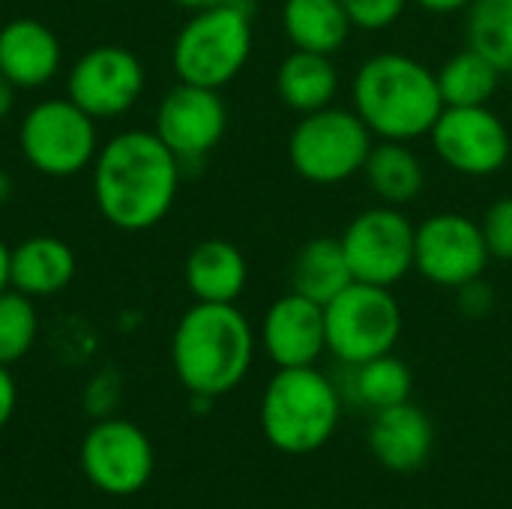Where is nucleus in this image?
<instances>
[{"label": "nucleus", "instance_id": "nucleus-1", "mask_svg": "<svg viewBox=\"0 0 512 509\" xmlns=\"http://www.w3.org/2000/svg\"><path fill=\"white\" fill-rule=\"evenodd\" d=\"M90 168L99 216L126 234L156 228L171 213L183 177V162L153 129H123L111 135Z\"/></svg>", "mask_w": 512, "mask_h": 509}, {"label": "nucleus", "instance_id": "nucleus-2", "mask_svg": "<svg viewBox=\"0 0 512 509\" xmlns=\"http://www.w3.org/2000/svg\"><path fill=\"white\" fill-rule=\"evenodd\" d=\"M351 108L375 141L414 144L429 138L447 105L432 66L405 51H378L351 78Z\"/></svg>", "mask_w": 512, "mask_h": 509}, {"label": "nucleus", "instance_id": "nucleus-3", "mask_svg": "<svg viewBox=\"0 0 512 509\" xmlns=\"http://www.w3.org/2000/svg\"><path fill=\"white\" fill-rule=\"evenodd\" d=\"M258 333L237 303H192L171 336V366L189 396L219 399L252 369Z\"/></svg>", "mask_w": 512, "mask_h": 509}, {"label": "nucleus", "instance_id": "nucleus-4", "mask_svg": "<svg viewBox=\"0 0 512 509\" xmlns=\"http://www.w3.org/2000/svg\"><path fill=\"white\" fill-rule=\"evenodd\" d=\"M342 405L339 384L318 366L276 369L264 387L258 423L273 450L285 456H312L333 438Z\"/></svg>", "mask_w": 512, "mask_h": 509}, {"label": "nucleus", "instance_id": "nucleus-5", "mask_svg": "<svg viewBox=\"0 0 512 509\" xmlns=\"http://www.w3.org/2000/svg\"><path fill=\"white\" fill-rule=\"evenodd\" d=\"M252 48V0H228L222 6L189 12L171 45V69L177 81L222 90L249 66Z\"/></svg>", "mask_w": 512, "mask_h": 509}, {"label": "nucleus", "instance_id": "nucleus-6", "mask_svg": "<svg viewBox=\"0 0 512 509\" xmlns=\"http://www.w3.org/2000/svg\"><path fill=\"white\" fill-rule=\"evenodd\" d=\"M375 135L354 108L330 105L303 114L288 135V162L312 186H339L363 174Z\"/></svg>", "mask_w": 512, "mask_h": 509}, {"label": "nucleus", "instance_id": "nucleus-7", "mask_svg": "<svg viewBox=\"0 0 512 509\" xmlns=\"http://www.w3.org/2000/svg\"><path fill=\"white\" fill-rule=\"evenodd\" d=\"M99 147L96 120L69 96L30 105L18 123V150L42 177L66 180L87 171Z\"/></svg>", "mask_w": 512, "mask_h": 509}, {"label": "nucleus", "instance_id": "nucleus-8", "mask_svg": "<svg viewBox=\"0 0 512 509\" xmlns=\"http://www.w3.org/2000/svg\"><path fill=\"white\" fill-rule=\"evenodd\" d=\"M327 354L342 366H360L399 345L405 315L393 288L351 282L324 306Z\"/></svg>", "mask_w": 512, "mask_h": 509}, {"label": "nucleus", "instance_id": "nucleus-9", "mask_svg": "<svg viewBox=\"0 0 512 509\" xmlns=\"http://www.w3.org/2000/svg\"><path fill=\"white\" fill-rule=\"evenodd\" d=\"M414 234L417 225L405 207L372 204L360 210L339 234L354 282L396 288L414 273Z\"/></svg>", "mask_w": 512, "mask_h": 509}, {"label": "nucleus", "instance_id": "nucleus-10", "mask_svg": "<svg viewBox=\"0 0 512 509\" xmlns=\"http://www.w3.org/2000/svg\"><path fill=\"white\" fill-rule=\"evenodd\" d=\"M429 144L441 165L471 180L501 174L512 156L510 126L492 105H447L429 132Z\"/></svg>", "mask_w": 512, "mask_h": 509}, {"label": "nucleus", "instance_id": "nucleus-11", "mask_svg": "<svg viewBox=\"0 0 512 509\" xmlns=\"http://www.w3.org/2000/svg\"><path fill=\"white\" fill-rule=\"evenodd\" d=\"M489 246L477 219L441 210L426 216L414 234V270L435 288L456 291L489 270Z\"/></svg>", "mask_w": 512, "mask_h": 509}, {"label": "nucleus", "instance_id": "nucleus-12", "mask_svg": "<svg viewBox=\"0 0 512 509\" xmlns=\"http://www.w3.org/2000/svg\"><path fill=\"white\" fill-rule=\"evenodd\" d=\"M147 87L141 57L117 42L87 48L66 75V96L96 123L129 114Z\"/></svg>", "mask_w": 512, "mask_h": 509}, {"label": "nucleus", "instance_id": "nucleus-13", "mask_svg": "<svg viewBox=\"0 0 512 509\" xmlns=\"http://www.w3.org/2000/svg\"><path fill=\"white\" fill-rule=\"evenodd\" d=\"M81 471L105 495H138L156 468L150 438L129 420L99 417L81 441Z\"/></svg>", "mask_w": 512, "mask_h": 509}, {"label": "nucleus", "instance_id": "nucleus-14", "mask_svg": "<svg viewBox=\"0 0 512 509\" xmlns=\"http://www.w3.org/2000/svg\"><path fill=\"white\" fill-rule=\"evenodd\" d=\"M153 132L183 165L204 162L228 132L222 90L177 81L156 105Z\"/></svg>", "mask_w": 512, "mask_h": 509}, {"label": "nucleus", "instance_id": "nucleus-15", "mask_svg": "<svg viewBox=\"0 0 512 509\" xmlns=\"http://www.w3.org/2000/svg\"><path fill=\"white\" fill-rule=\"evenodd\" d=\"M258 345L276 369L318 366L327 354L324 306L297 291L276 297L261 318Z\"/></svg>", "mask_w": 512, "mask_h": 509}, {"label": "nucleus", "instance_id": "nucleus-16", "mask_svg": "<svg viewBox=\"0 0 512 509\" xmlns=\"http://www.w3.org/2000/svg\"><path fill=\"white\" fill-rule=\"evenodd\" d=\"M63 69V45L39 18H12L0 27V75L18 90H39Z\"/></svg>", "mask_w": 512, "mask_h": 509}, {"label": "nucleus", "instance_id": "nucleus-17", "mask_svg": "<svg viewBox=\"0 0 512 509\" xmlns=\"http://www.w3.org/2000/svg\"><path fill=\"white\" fill-rule=\"evenodd\" d=\"M435 447V429L423 408L402 402L375 411L369 423V453L390 474H417Z\"/></svg>", "mask_w": 512, "mask_h": 509}, {"label": "nucleus", "instance_id": "nucleus-18", "mask_svg": "<svg viewBox=\"0 0 512 509\" xmlns=\"http://www.w3.org/2000/svg\"><path fill=\"white\" fill-rule=\"evenodd\" d=\"M78 273L75 249L54 234H33L9 249V288L30 300L57 297Z\"/></svg>", "mask_w": 512, "mask_h": 509}, {"label": "nucleus", "instance_id": "nucleus-19", "mask_svg": "<svg viewBox=\"0 0 512 509\" xmlns=\"http://www.w3.org/2000/svg\"><path fill=\"white\" fill-rule=\"evenodd\" d=\"M183 282L195 303H237L249 285V261L237 243L210 237L189 249Z\"/></svg>", "mask_w": 512, "mask_h": 509}, {"label": "nucleus", "instance_id": "nucleus-20", "mask_svg": "<svg viewBox=\"0 0 512 509\" xmlns=\"http://www.w3.org/2000/svg\"><path fill=\"white\" fill-rule=\"evenodd\" d=\"M273 81H276V96L282 99V105L300 117L336 105V96L342 90L336 60L327 54L300 51V48L282 57Z\"/></svg>", "mask_w": 512, "mask_h": 509}, {"label": "nucleus", "instance_id": "nucleus-21", "mask_svg": "<svg viewBox=\"0 0 512 509\" xmlns=\"http://www.w3.org/2000/svg\"><path fill=\"white\" fill-rule=\"evenodd\" d=\"M282 33L291 48L336 57L354 33V24L339 0H282Z\"/></svg>", "mask_w": 512, "mask_h": 509}, {"label": "nucleus", "instance_id": "nucleus-22", "mask_svg": "<svg viewBox=\"0 0 512 509\" xmlns=\"http://www.w3.org/2000/svg\"><path fill=\"white\" fill-rule=\"evenodd\" d=\"M378 204L408 207L426 189V165L408 141H375L360 174Z\"/></svg>", "mask_w": 512, "mask_h": 509}, {"label": "nucleus", "instance_id": "nucleus-23", "mask_svg": "<svg viewBox=\"0 0 512 509\" xmlns=\"http://www.w3.org/2000/svg\"><path fill=\"white\" fill-rule=\"evenodd\" d=\"M288 282H291V291L327 306L336 294H342L354 282L342 240L327 237V234L306 240L288 267Z\"/></svg>", "mask_w": 512, "mask_h": 509}, {"label": "nucleus", "instance_id": "nucleus-24", "mask_svg": "<svg viewBox=\"0 0 512 509\" xmlns=\"http://www.w3.org/2000/svg\"><path fill=\"white\" fill-rule=\"evenodd\" d=\"M345 369H348V384L339 387L342 399H351L354 405H363L369 411H384V408L411 402L414 372L393 351L375 360H366L360 366H345Z\"/></svg>", "mask_w": 512, "mask_h": 509}, {"label": "nucleus", "instance_id": "nucleus-25", "mask_svg": "<svg viewBox=\"0 0 512 509\" xmlns=\"http://www.w3.org/2000/svg\"><path fill=\"white\" fill-rule=\"evenodd\" d=\"M435 75H438V87H441L444 105H453V108H462V105H492V99L501 90V78H504V72L489 57L474 51L471 45H465L456 54H450L435 69Z\"/></svg>", "mask_w": 512, "mask_h": 509}, {"label": "nucleus", "instance_id": "nucleus-26", "mask_svg": "<svg viewBox=\"0 0 512 509\" xmlns=\"http://www.w3.org/2000/svg\"><path fill=\"white\" fill-rule=\"evenodd\" d=\"M465 36L474 51L489 57L504 75L512 72V0H471Z\"/></svg>", "mask_w": 512, "mask_h": 509}, {"label": "nucleus", "instance_id": "nucleus-27", "mask_svg": "<svg viewBox=\"0 0 512 509\" xmlns=\"http://www.w3.org/2000/svg\"><path fill=\"white\" fill-rule=\"evenodd\" d=\"M39 336V312L36 300L27 294L6 288L0 291V363L12 366L24 360Z\"/></svg>", "mask_w": 512, "mask_h": 509}, {"label": "nucleus", "instance_id": "nucleus-28", "mask_svg": "<svg viewBox=\"0 0 512 509\" xmlns=\"http://www.w3.org/2000/svg\"><path fill=\"white\" fill-rule=\"evenodd\" d=\"M354 24V30L363 33H381L387 27H393L411 0H339Z\"/></svg>", "mask_w": 512, "mask_h": 509}, {"label": "nucleus", "instance_id": "nucleus-29", "mask_svg": "<svg viewBox=\"0 0 512 509\" xmlns=\"http://www.w3.org/2000/svg\"><path fill=\"white\" fill-rule=\"evenodd\" d=\"M489 255L498 261H512V195H501L492 201L480 219Z\"/></svg>", "mask_w": 512, "mask_h": 509}, {"label": "nucleus", "instance_id": "nucleus-30", "mask_svg": "<svg viewBox=\"0 0 512 509\" xmlns=\"http://www.w3.org/2000/svg\"><path fill=\"white\" fill-rule=\"evenodd\" d=\"M453 294H456V309H459L465 318H471V321L486 318V315L495 309V291H492V285H486L483 279H474V282L456 288Z\"/></svg>", "mask_w": 512, "mask_h": 509}, {"label": "nucleus", "instance_id": "nucleus-31", "mask_svg": "<svg viewBox=\"0 0 512 509\" xmlns=\"http://www.w3.org/2000/svg\"><path fill=\"white\" fill-rule=\"evenodd\" d=\"M120 396V378L114 372H99L90 384H87V393H84V405L90 414H99V417H108L111 405L117 402Z\"/></svg>", "mask_w": 512, "mask_h": 509}, {"label": "nucleus", "instance_id": "nucleus-32", "mask_svg": "<svg viewBox=\"0 0 512 509\" xmlns=\"http://www.w3.org/2000/svg\"><path fill=\"white\" fill-rule=\"evenodd\" d=\"M15 408H18V387H15L9 366L0 363V429L12 420Z\"/></svg>", "mask_w": 512, "mask_h": 509}, {"label": "nucleus", "instance_id": "nucleus-33", "mask_svg": "<svg viewBox=\"0 0 512 509\" xmlns=\"http://www.w3.org/2000/svg\"><path fill=\"white\" fill-rule=\"evenodd\" d=\"M411 3L429 15H456V12H465L471 0H411Z\"/></svg>", "mask_w": 512, "mask_h": 509}, {"label": "nucleus", "instance_id": "nucleus-34", "mask_svg": "<svg viewBox=\"0 0 512 509\" xmlns=\"http://www.w3.org/2000/svg\"><path fill=\"white\" fill-rule=\"evenodd\" d=\"M15 93H18V87H15L6 75H0V123L12 114V108H15Z\"/></svg>", "mask_w": 512, "mask_h": 509}, {"label": "nucleus", "instance_id": "nucleus-35", "mask_svg": "<svg viewBox=\"0 0 512 509\" xmlns=\"http://www.w3.org/2000/svg\"><path fill=\"white\" fill-rule=\"evenodd\" d=\"M171 3L186 9V12H201V9H210V6H222L228 0H171Z\"/></svg>", "mask_w": 512, "mask_h": 509}, {"label": "nucleus", "instance_id": "nucleus-36", "mask_svg": "<svg viewBox=\"0 0 512 509\" xmlns=\"http://www.w3.org/2000/svg\"><path fill=\"white\" fill-rule=\"evenodd\" d=\"M9 288V246L0 240V291Z\"/></svg>", "mask_w": 512, "mask_h": 509}, {"label": "nucleus", "instance_id": "nucleus-37", "mask_svg": "<svg viewBox=\"0 0 512 509\" xmlns=\"http://www.w3.org/2000/svg\"><path fill=\"white\" fill-rule=\"evenodd\" d=\"M12 192H15V180L6 168H0V204H6L12 198Z\"/></svg>", "mask_w": 512, "mask_h": 509}, {"label": "nucleus", "instance_id": "nucleus-38", "mask_svg": "<svg viewBox=\"0 0 512 509\" xmlns=\"http://www.w3.org/2000/svg\"><path fill=\"white\" fill-rule=\"evenodd\" d=\"M510 93H512V72H510Z\"/></svg>", "mask_w": 512, "mask_h": 509}]
</instances>
